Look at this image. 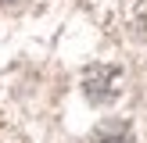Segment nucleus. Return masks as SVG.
I'll use <instances>...</instances> for the list:
<instances>
[{"label":"nucleus","mask_w":147,"mask_h":143,"mask_svg":"<svg viewBox=\"0 0 147 143\" xmlns=\"http://www.w3.org/2000/svg\"><path fill=\"white\" fill-rule=\"evenodd\" d=\"M90 143H133V129H129L126 122H119V118L100 122V125L93 129V140Z\"/></svg>","instance_id":"nucleus-2"},{"label":"nucleus","mask_w":147,"mask_h":143,"mask_svg":"<svg viewBox=\"0 0 147 143\" xmlns=\"http://www.w3.org/2000/svg\"><path fill=\"white\" fill-rule=\"evenodd\" d=\"M136 25H140V29H144V32H147V4L140 7V11H136Z\"/></svg>","instance_id":"nucleus-3"},{"label":"nucleus","mask_w":147,"mask_h":143,"mask_svg":"<svg viewBox=\"0 0 147 143\" xmlns=\"http://www.w3.org/2000/svg\"><path fill=\"white\" fill-rule=\"evenodd\" d=\"M122 90V72L115 64H93L83 75V93L90 104H111Z\"/></svg>","instance_id":"nucleus-1"},{"label":"nucleus","mask_w":147,"mask_h":143,"mask_svg":"<svg viewBox=\"0 0 147 143\" xmlns=\"http://www.w3.org/2000/svg\"><path fill=\"white\" fill-rule=\"evenodd\" d=\"M0 4H11V0H0Z\"/></svg>","instance_id":"nucleus-4"}]
</instances>
